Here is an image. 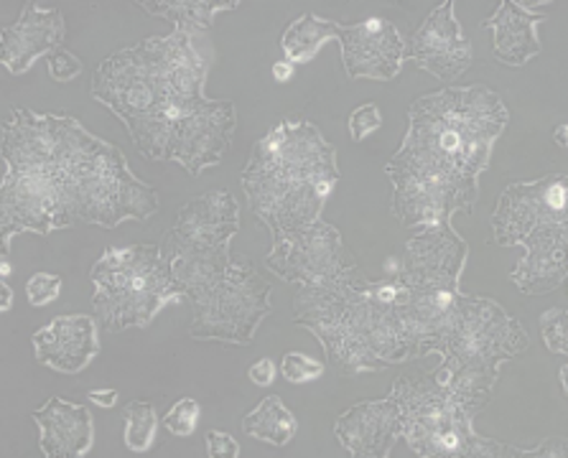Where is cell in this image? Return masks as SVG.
Listing matches in <instances>:
<instances>
[{
  "label": "cell",
  "mask_w": 568,
  "mask_h": 458,
  "mask_svg": "<svg viewBox=\"0 0 568 458\" xmlns=\"http://www.w3.org/2000/svg\"><path fill=\"white\" fill-rule=\"evenodd\" d=\"M546 21L544 13H530L523 3L503 0L500 8L493 19H487L481 26H487L495 37V59L507 67H525L530 59L540 54L538 23Z\"/></svg>",
  "instance_id": "cell-26"
},
{
  "label": "cell",
  "mask_w": 568,
  "mask_h": 458,
  "mask_svg": "<svg viewBox=\"0 0 568 458\" xmlns=\"http://www.w3.org/2000/svg\"><path fill=\"white\" fill-rule=\"evenodd\" d=\"M243 189L255 217L271 230L273 237L314 224L326 202V194L318 186L291 179L271 163L255 159L243 169Z\"/></svg>",
  "instance_id": "cell-12"
},
{
  "label": "cell",
  "mask_w": 568,
  "mask_h": 458,
  "mask_svg": "<svg viewBox=\"0 0 568 458\" xmlns=\"http://www.w3.org/2000/svg\"><path fill=\"white\" fill-rule=\"evenodd\" d=\"M507 120L503 100L481 84L426 94L410 105L406 138L385 174L436 181L477 199Z\"/></svg>",
  "instance_id": "cell-1"
},
{
  "label": "cell",
  "mask_w": 568,
  "mask_h": 458,
  "mask_svg": "<svg viewBox=\"0 0 568 458\" xmlns=\"http://www.w3.org/2000/svg\"><path fill=\"white\" fill-rule=\"evenodd\" d=\"M240 227V206L227 192H210L186 202L179 220L161 242V257L182 250L230 245Z\"/></svg>",
  "instance_id": "cell-16"
},
{
  "label": "cell",
  "mask_w": 568,
  "mask_h": 458,
  "mask_svg": "<svg viewBox=\"0 0 568 458\" xmlns=\"http://www.w3.org/2000/svg\"><path fill=\"white\" fill-rule=\"evenodd\" d=\"M39 426V448L47 458L88 456L94 444L92 413L82 405L51 397L44 408L33 410Z\"/></svg>",
  "instance_id": "cell-24"
},
{
  "label": "cell",
  "mask_w": 568,
  "mask_h": 458,
  "mask_svg": "<svg viewBox=\"0 0 568 458\" xmlns=\"http://www.w3.org/2000/svg\"><path fill=\"white\" fill-rule=\"evenodd\" d=\"M566 135H568V125H564V123H561V125L556 128V135H554V138H556V143L561 145V149H566V145H568V138H566Z\"/></svg>",
  "instance_id": "cell-46"
},
{
  "label": "cell",
  "mask_w": 568,
  "mask_h": 458,
  "mask_svg": "<svg viewBox=\"0 0 568 458\" xmlns=\"http://www.w3.org/2000/svg\"><path fill=\"white\" fill-rule=\"evenodd\" d=\"M406 57L446 84L467 72L471 64V44L456 21L452 0L438 6L420 23V29L413 33L410 44L406 47Z\"/></svg>",
  "instance_id": "cell-18"
},
{
  "label": "cell",
  "mask_w": 568,
  "mask_h": 458,
  "mask_svg": "<svg viewBox=\"0 0 568 458\" xmlns=\"http://www.w3.org/2000/svg\"><path fill=\"white\" fill-rule=\"evenodd\" d=\"M200 403L192 400V397H184V400H179L174 408L166 413V418H163V426H166L169 434L174 436H192L196 423H200Z\"/></svg>",
  "instance_id": "cell-36"
},
{
  "label": "cell",
  "mask_w": 568,
  "mask_h": 458,
  "mask_svg": "<svg viewBox=\"0 0 568 458\" xmlns=\"http://www.w3.org/2000/svg\"><path fill=\"white\" fill-rule=\"evenodd\" d=\"M528 347L523 326L497 301L462 293L454 324L436 352L442 354V365L432 377L477 418L489 403L503 362Z\"/></svg>",
  "instance_id": "cell-2"
},
{
  "label": "cell",
  "mask_w": 568,
  "mask_h": 458,
  "mask_svg": "<svg viewBox=\"0 0 568 458\" xmlns=\"http://www.w3.org/2000/svg\"><path fill=\"white\" fill-rule=\"evenodd\" d=\"M123 420H125V446L135 454L149 451L153 440H156V430L161 423L153 403H145V400L128 403L123 410Z\"/></svg>",
  "instance_id": "cell-34"
},
{
  "label": "cell",
  "mask_w": 568,
  "mask_h": 458,
  "mask_svg": "<svg viewBox=\"0 0 568 458\" xmlns=\"http://www.w3.org/2000/svg\"><path fill=\"white\" fill-rule=\"evenodd\" d=\"M469 257V245L446 224H426L406 242V255L398 273L408 283H432L459 288V278Z\"/></svg>",
  "instance_id": "cell-17"
},
{
  "label": "cell",
  "mask_w": 568,
  "mask_h": 458,
  "mask_svg": "<svg viewBox=\"0 0 568 458\" xmlns=\"http://www.w3.org/2000/svg\"><path fill=\"white\" fill-rule=\"evenodd\" d=\"M72 222L115 230L128 220L149 222L159 212L156 192L128 169L123 151L100 138L94 149L64 171Z\"/></svg>",
  "instance_id": "cell-5"
},
{
  "label": "cell",
  "mask_w": 568,
  "mask_h": 458,
  "mask_svg": "<svg viewBox=\"0 0 568 458\" xmlns=\"http://www.w3.org/2000/svg\"><path fill=\"white\" fill-rule=\"evenodd\" d=\"M566 454H568L566 438L556 436V438L544 440V444L536 448H528V451H525V458H564Z\"/></svg>",
  "instance_id": "cell-42"
},
{
  "label": "cell",
  "mask_w": 568,
  "mask_h": 458,
  "mask_svg": "<svg viewBox=\"0 0 568 458\" xmlns=\"http://www.w3.org/2000/svg\"><path fill=\"white\" fill-rule=\"evenodd\" d=\"M566 372H568V367L564 365L561 369H558V379H561V393H568V385H566Z\"/></svg>",
  "instance_id": "cell-49"
},
{
  "label": "cell",
  "mask_w": 568,
  "mask_h": 458,
  "mask_svg": "<svg viewBox=\"0 0 568 458\" xmlns=\"http://www.w3.org/2000/svg\"><path fill=\"white\" fill-rule=\"evenodd\" d=\"M337 39L344 69L352 80H395L406 62V41L385 19L342 23Z\"/></svg>",
  "instance_id": "cell-15"
},
{
  "label": "cell",
  "mask_w": 568,
  "mask_h": 458,
  "mask_svg": "<svg viewBox=\"0 0 568 458\" xmlns=\"http://www.w3.org/2000/svg\"><path fill=\"white\" fill-rule=\"evenodd\" d=\"M163 261L169 265L174 288L194 306L210 296L214 285L225 278L232 263H235L230 257V245L182 250V253L163 257Z\"/></svg>",
  "instance_id": "cell-28"
},
{
  "label": "cell",
  "mask_w": 568,
  "mask_h": 458,
  "mask_svg": "<svg viewBox=\"0 0 568 458\" xmlns=\"http://www.w3.org/2000/svg\"><path fill=\"white\" fill-rule=\"evenodd\" d=\"M337 21L318 19L314 13H306L296 19L294 23L283 31L281 37V49L291 64H306L318 54L329 39H337L339 33Z\"/></svg>",
  "instance_id": "cell-31"
},
{
  "label": "cell",
  "mask_w": 568,
  "mask_h": 458,
  "mask_svg": "<svg viewBox=\"0 0 568 458\" xmlns=\"http://www.w3.org/2000/svg\"><path fill=\"white\" fill-rule=\"evenodd\" d=\"M67 202V176L54 163L39 169H8L0 189V240L3 255L11 253V242L19 232L49 235L54 230L72 227Z\"/></svg>",
  "instance_id": "cell-9"
},
{
  "label": "cell",
  "mask_w": 568,
  "mask_h": 458,
  "mask_svg": "<svg viewBox=\"0 0 568 458\" xmlns=\"http://www.w3.org/2000/svg\"><path fill=\"white\" fill-rule=\"evenodd\" d=\"M247 375H251V383L253 385L268 387L273 379H275V365H273L271 359H261V362H255V365L251 367V372H247Z\"/></svg>",
  "instance_id": "cell-43"
},
{
  "label": "cell",
  "mask_w": 568,
  "mask_h": 458,
  "mask_svg": "<svg viewBox=\"0 0 568 458\" xmlns=\"http://www.w3.org/2000/svg\"><path fill=\"white\" fill-rule=\"evenodd\" d=\"M145 13L159 16V19H166L176 26V31L194 33V37H202V33L210 31L214 16L222 11H235L240 6L237 0H230V3H222V0H145V3H138Z\"/></svg>",
  "instance_id": "cell-30"
},
{
  "label": "cell",
  "mask_w": 568,
  "mask_h": 458,
  "mask_svg": "<svg viewBox=\"0 0 568 458\" xmlns=\"http://www.w3.org/2000/svg\"><path fill=\"white\" fill-rule=\"evenodd\" d=\"M169 115L174 118L169 161L184 166L189 176H200L204 169L217 166L235 141V105L230 100H176L166 102Z\"/></svg>",
  "instance_id": "cell-10"
},
{
  "label": "cell",
  "mask_w": 568,
  "mask_h": 458,
  "mask_svg": "<svg viewBox=\"0 0 568 458\" xmlns=\"http://www.w3.org/2000/svg\"><path fill=\"white\" fill-rule=\"evenodd\" d=\"M326 288V285H301L294 308L296 324L312 332L322 347L329 352L332 365L342 375H357V372H375L387 367L383 359H377L373 349L367 347L363 328L357 322L355 293Z\"/></svg>",
  "instance_id": "cell-7"
},
{
  "label": "cell",
  "mask_w": 568,
  "mask_h": 458,
  "mask_svg": "<svg viewBox=\"0 0 568 458\" xmlns=\"http://www.w3.org/2000/svg\"><path fill=\"white\" fill-rule=\"evenodd\" d=\"M273 77H275V82H288L291 80V77H294V64H291L288 62V59H286V62H275L273 64Z\"/></svg>",
  "instance_id": "cell-45"
},
{
  "label": "cell",
  "mask_w": 568,
  "mask_h": 458,
  "mask_svg": "<svg viewBox=\"0 0 568 458\" xmlns=\"http://www.w3.org/2000/svg\"><path fill=\"white\" fill-rule=\"evenodd\" d=\"M90 400L98 405V408H115L118 393L115 390H90Z\"/></svg>",
  "instance_id": "cell-44"
},
{
  "label": "cell",
  "mask_w": 568,
  "mask_h": 458,
  "mask_svg": "<svg viewBox=\"0 0 568 458\" xmlns=\"http://www.w3.org/2000/svg\"><path fill=\"white\" fill-rule=\"evenodd\" d=\"M271 311V285L251 261H235L210 296L194 306L189 334L194 339L251 344Z\"/></svg>",
  "instance_id": "cell-8"
},
{
  "label": "cell",
  "mask_w": 568,
  "mask_h": 458,
  "mask_svg": "<svg viewBox=\"0 0 568 458\" xmlns=\"http://www.w3.org/2000/svg\"><path fill=\"white\" fill-rule=\"evenodd\" d=\"M281 375L288 379V383L301 385V383H312V379H318L324 375V365L301 352H288L281 362Z\"/></svg>",
  "instance_id": "cell-37"
},
{
  "label": "cell",
  "mask_w": 568,
  "mask_h": 458,
  "mask_svg": "<svg viewBox=\"0 0 568 458\" xmlns=\"http://www.w3.org/2000/svg\"><path fill=\"white\" fill-rule=\"evenodd\" d=\"M566 230L558 224L540 235L525 240V255L510 273V281L528 296H546L566 281Z\"/></svg>",
  "instance_id": "cell-25"
},
{
  "label": "cell",
  "mask_w": 568,
  "mask_h": 458,
  "mask_svg": "<svg viewBox=\"0 0 568 458\" xmlns=\"http://www.w3.org/2000/svg\"><path fill=\"white\" fill-rule=\"evenodd\" d=\"M251 159L271 163L283 174L308 181L329 196L339 181L337 151L308 120H286L255 143Z\"/></svg>",
  "instance_id": "cell-14"
},
{
  "label": "cell",
  "mask_w": 568,
  "mask_h": 458,
  "mask_svg": "<svg viewBox=\"0 0 568 458\" xmlns=\"http://www.w3.org/2000/svg\"><path fill=\"white\" fill-rule=\"evenodd\" d=\"M0 291H3V311H11V306H13V291L8 288L6 283L0 285Z\"/></svg>",
  "instance_id": "cell-47"
},
{
  "label": "cell",
  "mask_w": 568,
  "mask_h": 458,
  "mask_svg": "<svg viewBox=\"0 0 568 458\" xmlns=\"http://www.w3.org/2000/svg\"><path fill=\"white\" fill-rule=\"evenodd\" d=\"M383 125V115L381 108L375 102H367V105H359L355 112L349 115V133L352 141H365L367 135H373L377 128Z\"/></svg>",
  "instance_id": "cell-38"
},
{
  "label": "cell",
  "mask_w": 568,
  "mask_h": 458,
  "mask_svg": "<svg viewBox=\"0 0 568 458\" xmlns=\"http://www.w3.org/2000/svg\"><path fill=\"white\" fill-rule=\"evenodd\" d=\"M151 47L171 98L184 102L202 100L212 67L210 44L202 47L194 33L174 31L166 39H151Z\"/></svg>",
  "instance_id": "cell-22"
},
{
  "label": "cell",
  "mask_w": 568,
  "mask_h": 458,
  "mask_svg": "<svg viewBox=\"0 0 568 458\" xmlns=\"http://www.w3.org/2000/svg\"><path fill=\"white\" fill-rule=\"evenodd\" d=\"M339 444L357 458H385L403 434V415L393 397L352 405L334 426Z\"/></svg>",
  "instance_id": "cell-19"
},
{
  "label": "cell",
  "mask_w": 568,
  "mask_h": 458,
  "mask_svg": "<svg viewBox=\"0 0 568 458\" xmlns=\"http://www.w3.org/2000/svg\"><path fill=\"white\" fill-rule=\"evenodd\" d=\"M568 181L564 171L538 181L507 186L497 202L493 232L500 247H518L558 224H568L566 212Z\"/></svg>",
  "instance_id": "cell-13"
},
{
  "label": "cell",
  "mask_w": 568,
  "mask_h": 458,
  "mask_svg": "<svg viewBox=\"0 0 568 458\" xmlns=\"http://www.w3.org/2000/svg\"><path fill=\"white\" fill-rule=\"evenodd\" d=\"M206 456L210 458H237L240 456V444L230 434H222V430H210L206 434Z\"/></svg>",
  "instance_id": "cell-41"
},
{
  "label": "cell",
  "mask_w": 568,
  "mask_h": 458,
  "mask_svg": "<svg viewBox=\"0 0 568 458\" xmlns=\"http://www.w3.org/2000/svg\"><path fill=\"white\" fill-rule=\"evenodd\" d=\"M568 316L564 308H548L544 316H540V336H544L546 347L554 354H566L568 352Z\"/></svg>",
  "instance_id": "cell-35"
},
{
  "label": "cell",
  "mask_w": 568,
  "mask_h": 458,
  "mask_svg": "<svg viewBox=\"0 0 568 458\" xmlns=\"http://www.w3.org/2000/svg\"><path fill=\"white\" fill-rule=\"evenodd\" d=\"M357 318L367 347L373 349L377 359H383L385 365H400V362L413 359L408 342L400 334L398 318L393 314V306L367 296L365 288L357 291Z\"/></svg>",
  "instance_id": "cell-29"
},
{
  "label": "cell",
  "mask_w": 568,
  "mask_h": 458,
  "mask_svg": "<svg viewBox=\"0 0 568 458\" xmlns=\"http://www.w3.org/2000/svg\"><path fill=\"white\" fill-rule=\"evenodd\" d=\"M393 181V214L406 227H426V224H446L454 214H471L477 199L436 181L416 176H390Z\"/></svg>",
  "instance_id": "cell-20"
},
{
  "label": "cell",
  "mask_w": 568,
  "mask_h": 458,
  "mask_svg": "<svg viewBox=\"0 0 568 458\" xmlns=\"http://www.w3.org/2000/svg\"><path fill=\"white\" fill-rule=\"evenodd\" d=\"M33 349L41 365L62 375H77L98 357V324L92 316H59L33 334Z\"/></svg>",
  "instance_id": "cell-23"
},
{
  "label": "cell",
  "mask_w": 568,
  "mask_h": 458,
  "mask_svg": "<svg viewBox=\"0 0 568 458\" xmlns=\"http://www.w3.org/2000/svg\"><path fill=\"white\" fill-rule=\"evenodd\" d=\"M0 275H3V278H8V275H11V263H8V255L3 257V263H0Z\"/></svg>",
  "instance_id": "cell-48"
},
{
  "label": "cell",
  "mask_w": 568,
  "mask_h": 458,
  "mask_svg": "<svg viewBox=\"0 0 568 458\" xmlns=\"http://www.w3.org/2000/svg\"><path fill=\"white\" fill-rule=\"evenodd\" d=\"M390 397L403 415V438L424 458H525V448L497 444L475 430V415L434 377H398Z\"/></svg>",
  "instance_id": "cell-3"
},
{
  "label": "cell",
  "mask_w": 568,
  "mask_h": 458,
  "mask_svg": "<svg viewBox=\"0 0 568 458\" xmlns=\"http://www.w3.org/2000/svg\"><path fill=\"white\" fill-rule=\"evenodd\" d=\"M92 98L108 105L120 120L159 112L169 102V90L153 57L151 39L105 59L92 77Z\"/></svg>",
  "instance_id": "cell-11"
},
{
  "label": "cell",
  "mask_w": 568,
  "mask_h": 458,
  "mask_svg": "<svg viewBox=\"0 0 568 458\" xmlns=\"http://www.w3.org/2000/svg\"><path fill=\"white\" fill-rule=\"evenodd\" d=\"M265 267L286 283L326 285V288L352 291L367 283L359 275L355 255L342 242L337 227L316 220L304 230L283 232L273 237V250Z\"/></svg>",
  "instance_id": "cell-6"
},
{
  "label": "cell",
  "mask_w": 568,
  "mask_h": 458,
  "mask_svg": "<svg viewBox=\"0 0 568 458\" xmlns=\"http://www.w3.org/2000/svg\"><path fill=\"white\" fill-rule=\"evenodd\" d=\"M3 159L8 169H39L54 163V138L49 115L16 108L3 125Z\"/></svg>",
  "instance_id": "cell-27"
},
{
  "label": "cell",
  "mask_w": 568,
  "mask_h": 458,
  "mask_svg": "<svg viewBox=\"0 0 568 458\" xmlns=\"http://www.w3.org/2000/svg\"><path fill=\"white\" fill-rule=\"evenodd\" d=\"M243 428L247 436L265 440V444L286 446L291 444V438L296 436L298 420L296 415L286 408V403H283L278 395H271L265 397V400L257 405L251 415H245Z\"/></svg>",
  "instance_id": "cell-32"
},
{
  "label": "cell",
  "mask_w": 568,
  "mask_h": 458,
  "mask_svg": "<svg viewBox=\"0 0 568 458\" xmlns=\"http://www.w3.org/2000/svg\"><path fill=\"white\" fill-rule=\"evenodd\" d=\"M123 123L128 125V133H131L135 149L141 151L145 159L169 161L174 118L169 115L166 105H163L159 112H151V115L131 118V120H123Z\"/></svg>",
  "instance_id": "cell-33"
},
{
  "label": "cell",
  "mask_w": 568,
  "mask_h": 458,
  "mask_svg": "<svg viewBox=\"0 0 568 458\" xmlns=\"http://www.w3.org/2000/svg\"><path fill=\"white\" fill-rule=\"evenodd\" d=\"M49 72L57 82H72L74 77H80L82 62L74 54H69L67 49L59 47L49 54Z\"/></svg>",
  "instance_id": "cell-40"
},
{
  "label": "cell",
  "mask_w": 568,
  "mask_h": 458,
  "mask_svg": "<svg viewBox=\"0 0 568 458\" xmlns=\"http://www.w3.org/2000/svg\"><path fill=\"white\" fill-rule=\"evenodd\" d=\"M62 291V278L51 273H37L31 275L29 285H26V293H29V304L31 306H47L59 296Z\"/></svg>",
  "instance_id": "cell-39"
},
{
  "label": "cell",
  "mask_w": 568,
  "mask_h": 458,
  "mask_svg": "<svg viewBox=\"0 0 568 458\" xmlns=\"http://www.w3.org/2000/svg\"><path fill=\"white\" fill-rule=\"evenodd\" d=\"M92 306L110 332L143 328L169 304L184 296L174 288L171 271L156 245L110 247L94 263Z\"/></svg>",
  "instance_id": "cell-4"
},
{
  "label": "cell",
  "mask_w": 568,
  "mask_h": 458,
  "mask_svg": "<svg viewBox=\"0 0 568 458\" xmlns=\"http://www.w3.org/2000/svg\"><path fill=\"white\" fill-rule=\"evenodd\" d=\"M64 33V16L59 8L26 3L21 19L0 33V59L13 74H23L41 54L62 47Z\"/></svg>",
  "instance_id": "cell-21"
}]
</instances>
